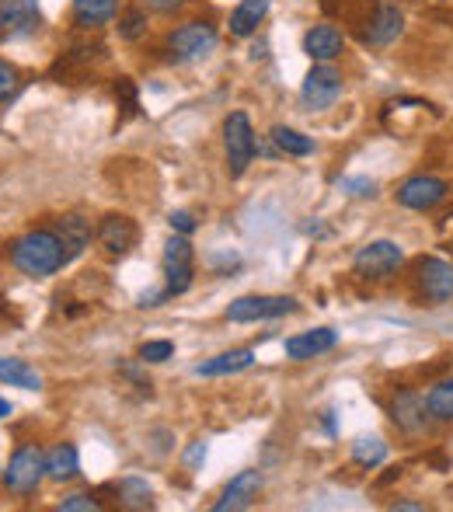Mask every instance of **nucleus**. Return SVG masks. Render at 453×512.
I'll list each match as a JSON object with an SVG mask.
<instances>
[{
  "label": "nucleus",
  "instance_id": "nucleus-20",
  "mask_svg": "<svg viewBox=\"0 0 453 512\" xmlns=\"http://www.w3.org/2000/svg\"><path fill=\"white\" fill-rule=\"evenodd\" d=\"M119 14V0H74L70 18L77 28H105Z\"/></svg>",
  "mask_w": 453,
  "mask_h": 512
},
{
  "label": "nucleus",
  "instance_id": "nucleus-36",
  "mask_svg": "<svg viewBox=\"0 0 453 512\" xmlns=\"http://www.w3.org/2000/svg\"><path fill=\"white\" fill-rule=\"evenodd\" d=\"M345 189H352V196H373V182L356 178V182H345Z\"/></svg>",
  "mask_w": 453,
  "mask_h": 512
},
{
  "label": "nucleus",
  "instance_id": "nucleus-5",
  "mask_svg": "<svg viewBox=\"0 0 453 512\" xmlns=\"http://www.w3.org/2000/svg\"><path fill=\"white\" fill-rule=\"evenodd\" d=\"M164 290L168 297H182L189 293L192 279H196V251H192L189 237L185 234H171L164 244Z\"/></svg>",
  "mask_w": 453,
  "mask_h": 512
},
{
  "label": "nucleus",
  "instance_id": "nucleus-18",
  "mask_svg": "<svg viewBox=\"0 0 453 512\" xmlns=\"http://www.w3.org/2000/svg\"><path fill=\"white\" fill-rule=\"evenodd\" d=\"M56 237L63 241V248H67V258L74 262V258L84 255V248H91V223L84 220L81 213H67L56 220Z\"/></svg>",
  "mask_w": 453,
  "mask_h": 512
},
{
  "label": "nucleus",
  "instance_id": "nucleus-23",
  "mask_svg": "<svg viewBox=\"0 0 453 512\" xmlns=\"http://www.w3.org/2000/svg\"><path fill=\"white\" fill-rule=\"evenodd\" d=\"M81 474V457H77L74 443H56L46 453V478L53 481H74Z\"/></svg>",
  "mask_w": 453,
  "mask_h": 512
},
{
  "label": "nucleus",
  "instance_id": "nucleus-17",
  "mask_svg": "<svg viewBox=\"0 0 453 512\" xmlns=\"http://www.w3.org/2000/svg\"><path fill=\"white\" fill-rule=\"evenodd\" d=\"M345 49V35L335 25H314L307 28L304 35V53L311 56L314 63H332L339 60Z\"/></svg>",
  "mask_w": 453,
  "mask_h": 512
},
{
  "label": "nucleus",
  "instance_id": "nucleus-32",
  "mask_svg": "<svg viewBox=\"0 0 453 512\" xmlns=\"http://www.w3.org/2000/svg\"><path fill=\"white\" fill-rule=\"evenodd\" d=\"M115 98L126 105V115H133L136 108H140V102H136V88L129 77H119V81H115Z\"/></svg>",
  "mask_w": 453,
  "mask_h": 512
},
{
  "label": "nucleus",
  "instance_id": "nucleus-31",
  "mask_svg": "<svg viewBox=\"0 0 453 512\" xmlns=\"http://www.w3.org/2000/svg\"><path fill=\"white\" fill-rule=\"evenodd\" d=\"M56 509L60 512H98L102 509V502L91 499V495H84V492H77V495H67Z\"/></svg>",
  "mask_w": 453,
  "mask_h": 512
},
{
  "label": "nucleus",
  "instance_id": "nucleus-16",
  "mask_svg": "<svg viewBox=\"0 0 453 512\" xmlns=\"http://www.w3.org/2000/svg\"><path fill=\"white\" fill-rule=\"evenodd\" d=\"M335 345H339V331L314 328V331H304V335L286 338V356L297 359V363H307V359H318V356H325V352H332Z\"/></svg>",
  "mask_w": 453,
  "mask_h": 512
},
{
  "label": "nucleus",
  "instance_id": "nucleus-11",
  "mask_svg": "<svg viewBox=\"0 0 453 512\" xmlns=\"http://www.w3.org/2000/svg\"><path fill=\"white\" fill-rule=\"evenodd\" d=\"M262 471H241L227 481V488L220 492V499L213 502V512H241L251 509L262 495Z\"/></svg>",
  "mask_w": 453,
  "mask_h": 512
},
{
  "label": "nucleus",
  "instance_id": "nucleus-12",
  "mask_svg": "<svg viewBox=\"0 0 453 512\" xmlns=\"http://www.w3.org/2000/svg\"><path fill=\"white\" fill-rule=\"evenodd\" d=\"M98 244H102L109 255H129V251L136 248V237H140V227H136V220H129L126 213H109L98 220V230H95Z\"/></svg>",
  "mask_w": 453,
  "mask_h": 512
},
{
  "label": "nucleus",
  "instance_id": "nucleus-34",
  "mask_svg": "<svg viewBox=\"0 0 453 512\" xmlns=\"http://www.w3.org/2000/svg\"><path fill=\"white\" fill-rule=\"evenodd\" d=\"M143 7H150L154 14H175L185 7V0H143Z\"/></svg>",
  "mask_w": 453,
  "mask_h": 512
},
{
  "label": "nucleus",
  "instance_id": "nucleus-10",
  "mask_svg": "<svg viewBox=\"0 0 453 512\" xmlns=\"http://www.w3.org/2000/svg\"><path fill=\"white\" fill-rule=\"evenodd\" d=\"M450 196V185L436 175H412L408 182H401L398 189V203L415 213H429Z\"/></svg>",
  "mask_w": 453,
  "mask_h": 512
},
{
  "label": "nucleus",
  "instance_id": "nucleus-6",
  "mask_svg": "<svg viewBox=\"0 0 453 512\" xmlns=\"http://www.w3.org/2000/svg\"><path fill=\"white\" fill-rule=\"evenodd\" d=\"M342 98V74L332 63H314L311 74L300 84V102L307 112H325Z\"/></svg>",
  "mask_w": 453,
  "mask_h": 512
},
{
  "label": "nucleus",
  "instance_id": "nucleus-39",
  "mask_svg": "<svg viewBox=\"0 0 453 512\" xmlns=\"http://www.w3.org/2000/svg\"><path fill=\"white\" fill-rule=\"evenodd\" d=\"M0 478H4V474H0Z\"/></svg>",
  "mask_w": 453,
  "mask_h": 512
},
{
  "label": "nucleus",
  "instance_id": "nucleus-3",
  "mask_svg": "<svg viewBox=\"0 0 453 512\" xmlns=\"http://www.w3.org/2000/svg\"><path fill=\"white\" fill-rule=\"evenodd\" d=\"M42 478H46V453H42V446H18L4 467V488L11 495H32L42 485Z\"/></svg>",
  "mask_w": 453,
  "mask_h": 512
},
{
  "label": "nucleus",
  "instance_id": "nucleus-15",
  "mask_svg": "<svg viewBox=\"0 0 453 512\" xmlns=\"http://www.w3.org/2000/svg\"><path fill=\"white\" fill-rule=\"evenodd\" d=\"M405 32V14H401L398 4H377L366 21V42L370 46H391V42L401 39Z\"/></svg>",
  "mask_w": 453,
  "mask_h": 512
},
{
  "label": "nucleus",
  "instance_id": "nucleus-2",
  "mask_svg": "<svg viewBox=\"0 0 453 512\" xmlns=\"http://www.w3.org/2000/svg\"><path fill=\"white\" fill-rule=\"evenodd\" d=\"M224 150H227V175L241 178L258 154V140H255V129H251L248 112H230L224 119Z\"/></svg>",
  "mask_w": 453,
  "mask_h": 512
},
{
  "label": "nucleus",
  "instance_id": "nucleus-7",
  "mask_svg": "<svg viewBox=\"0 0 453 512\" xmlns=\"http://www.w3.org/2000/svg\"><path fill=\"white\" fill-rule=\"evenodd\" d=\"M217 42L220 35L210 21H185L168 35V53L175 60H199V56H210Z\"/></svg>",
  "mask_w": 453,
  "mask_h": 512
},
{
  "label": "nucleus",
  "instance_id": "nucleus-27",
  "mask_svg": "<svg viewBox=\"0 0 453 512\" xmlns=\"http://www.w3.org/2000/svg\"><path fill=\"white\" fill-rule=\"evenodd\" d=\"M119 502L126 509H154V488H150L143 478H122Z\"/></svg>",
  "mask_w": 453,
  "mask_h": 512
},
{
  "label": "nucleus",
  "instance_id": "nucleus-37",
  "mask_svg": "<svg viewBox=\"0 0 453 512\" xmlns=\"http://www.w3.org/2000/svg\"><path fill=\"white\" fill-rule=\"evenodd\" d=\"M391 509H394V512H422L426 506H422V502H394Z\"/></svg>",
  "mask_w": 453,
  "mask_h": 512
},
{
  "label": "nucleus",
  "instance_id": "nucleus-33",
  "mask_svg": "<svg viewBox=\"0 0 453 512\" xmlns=\"http://www.w3.org/2000/svg\"><path fill=\"white\" fill-rule=\"evenodd\" d=\"M168 223H171V230H175V234H185V237L196 234V227H199L196 216H192L189 209H175V213L168 216Z\"/></svg>",
  "mask_w": 453,
  "mask_h": 512
},
{
  "label": "nucleus",
  "instance_id": "nucleus-14",
  "mask_svg": "<svg viewBox=\"0 0 453 512\" xmlns=\"http://www.w3.org/2000/svg\"><path fill=\"white\" fill-rule=\"evenodd\" d=\"M391 415H394V425L408 436H419L426 432L429 425V408H426V398L419 391H398L394 394V405H391Z\"/></svg>",
  "mask_w": 453,
  "mask_h": 512
},
{
  "label": "nucleus",
  "instance_id": "nucleus-30",
  "mask_svg": "<svg viewBox=\"0 0 453 512\" xmlns=\"http://www.w3.org/2000/svg\"><path fill=\"white\" fill-rule=\"evenodd\" d=\"M18 84H21L18 67H14V63H7V60H0V102H7V98L18 91Z\"/></svg>",
  "mask_w": 453,
  "mask_h": 512
},
{
  "label": "nucleus",
  "instance_id": "nucleus-9",
  "mask_svg": "<svg viewBox=\"0 0 453 512\" xmlns=\"http://www.w3.org/2000/svg\"><path fill=\"white\" fill-rule=\"evenodd\" d=\"M415 283H419L426 300L447 304V300H453V262L436 258V255L419 258V265H415Z\"/></svg>",
  "mask_w": 453,
  "mask_h": 512
},
{
  "label": "nucleus",
  "instance_id": "nucleus-19",
  "mask_svg": "<svg viewBox=\"0 0 453 512\" xmlns=\"http://www.w3.org/2000/svg\"><path fill=\"white\" fill-rule=\"evenodd\" d=\"M255 366V349H230L196 366V377H234Z\"/></svg>",
  "mask_w": 453,
  "mask_h": 512
},
{
  "label": "nucleus",
  "instance_id": "nucleus-4",
  "mask_svg": "<svg viewBox=\"0 0 453 512\" xmlns=\"http://www.w3.org/2000/svg\"><path fill=\"white\" fill-rule=\"evenodd\" d=\"M405 265V251L394 241H370L352 255V272L366 283H384Z\"/></svg>",
  "mask_w": 453,
  "mask_h": 512
},
{
  "label": "nucleus",
  "instance_id": "nucleus-8",
  "mask_svg": "<svg viewBox=\"0 0 453 512\" xmlns=\"http://www.w3.org/2000/svg\"><path fill=\"white\" fill-rule=\"evenodd\" d=\"M297 310L293 297H237L227 307V321L234 324H255V321H276Z\"/></svg>",
  "mask_w": 453,
  "mask_h": 512
},
{
  "label": "nucleus",
  "instance_id": "nucleus-28",
  "mask_svg": "<svg viewBox=\"0 0 453 512\" xmlns=\"http://www.w3.org/2000/svg\"><path fill=\"white\" fill-rule=\"evenodd\" d=\"M147 28H150V21H147V11H126L119 18V39L122 42H140L143 35H147Z\"/></svg>",
  "mask_w": 453,
  "mask_h": 512
},
{
  "label": "nucleus",
  "instance_id": "nucleus-26",
  "mask_svg": "<svg viewBox=\"0 0 453 512\" xmlns=\"http://www.w3.org/2000/svg\"><path fill=\"white\" fill-rule=\"evenodd\" d=\"M426 408H429V415H433L436 422H453V377L429 387Z\"/></svg>",
  "mask_w": 453,
  "mask_h": 512
},
{
  "label": "nucleus",
  "instance_id": "nucleus-25",
  "mask_svg": "<svg viewBox=\"0 0 453 512\" xmlns=\"http://www.w3.org/2000/svg\"><path fill=\"white\" fill-rule=\"evenodd\" d=\"M352 460L359 467H366V471H373V467H380L387 460V443L380 436H359L352 443Z\"/></svg>",
  "mask_w": 453,
  "mask_h": 512
},
{
  "label": "nucleus",
  "instance_id": "nucleus-13",
  "mask_svg": "<svg viewBox=\"0 0 453 512\" xmlns=\"http://www.w3.org/2000/svg\"><path fill=\"white\" fill-rule=\"evenodd\" d=\"M42 21L39 0H0V39H21Z\"/></svg>",
  "mask_w": 453,
  "mask_h": 512
},
{
  "label": "nucleus",
  "instance_id": "nucleus-1",
  "mask_svg": "<svg viewBox=\"0 0 453 512\" xmlns=\"http://www.w3.org/2000/svg\"><path fill=\"white\" fill-rule=\"evenodd\" d=\"M11 265L28 279H49L60 269H67L70 258L56 230H28L11 241Z\"/></svg>",
  "mask_w": 453,
  "mask_h": 512
},
{
  "label": "nucleus",
  "instance_id": "nucleus-38",
  "mask_svg": "<svg viewBox=\"0 0 453 512\" xmlns=\"http://www.w3.org/2000/svg\"><path fill=\"white\" fill-rule=\"evenodd\" d=\"M11 401H4V398H0V418H7V415H11Z\"/></svg>",
  "mask_w": 453,
  "mask_h": 512
},
{
  "label": "nucleus",
  "instance_id": "nucleus-22",
  "mask_svg": "<svg viewBox=\"0 0 453 512\" xmlns=\"http://www.w3.org/2000/svg\"><path fill=\"white\" fill-rule=\"evenodd\" d=\"M0 384L7 387H21V391H39L42 387V373L32 363L18 356H0Z\"/></svg>",
  "mask_w": 453,
  "mask_h": 512
},
{
  "label": "nucleus",
  "instance_id": "nucleus-24",
  "mask_svg": "<svg viewBox=\"0 0 453 512\" xmlns=\"http://www.w3.org/2000/svg\"><path fill=\"white\" fill-rule=\"evenodd\" d=\"M272 143L283 150L286 157H311L314 154V140L290 126H272Z\"/></svg>",
  "mask_w": 453,
  "mask_h": 512
},
{
  "label": "nucleus",
  "instance_id": "nucleus-21",
  "mask_svg": "<svg viewBox=\"0 0 453 512\" xmlns=\"http://www.w3.org/2000/svg\"><path fill=\"white\" fill-rule=\"evenodd\" d=\"M269 14V0H241V4L230 11V35L234 39H248L258 32V25Z\"/></svg>",
  "mask_w": 453,
  "mask_h": 512
},
{
  "label": "nucleus",
  "instance_id": "nucleus-35",
  "mask_svg": "<svg viewBox=\"0 0 453 512\" xmlns=\"http://www.w3.org/2000/svg\"><path fill=\"white\" fill-rule=\"evenodd\" d=\"M182 460H185V467H189V471H192V467L203 464V460H206V443H203V439H199V443H192L189 450H185Z\"/></svg>",
  "mask_w": 453,
  "mask_h": 512
},
{
  "label": "nucleus",
  "instance_id": "nucleus-29",
  "mask_svg": "<svg viewBox=\"0 0 453 512\" xmlns=\"http://www.w3.org/2000/svg\"><path fill=\"white\" fill-rule=\"evenodd\" d=\"M175 356V345L171 342H143L140 345V363L147 366V363H168V359Z\"/></svg>",
  "mask_w": 453,
  "mask_h": 512
}]
</instances>
